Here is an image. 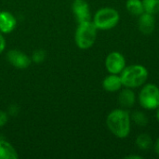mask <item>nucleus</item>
I'll use <instances>...</instances> for the list:
<instances>
[{"mask_svg":"<svg viewBox=\"0 0 159 159\" xmlns=\"http://www.w3.org/2000/svg\"><path fill=\"white\" fill-rule=\"evenodd\" d=\"M106 126L113 135L119 139L127 138L130 133L131 118L129 113L124 108L115 109L106 118Z\"/></svg>","mask_w":159,"mask_h":159,"instance_id":"f257e3e1","label":"nucleus"},{"mask_svg":"<svg viewBox=\"0 0 159 159\" xmlns=\"http://www.w3.org/2000/svg\"><path fill=\"white\" fill-rule=\"evenodd\" d=\"M123 87L129 89H137L143 87L148 79V70L141 64H131L126 66L119 75Z\"/></svg>","mask_w":159,"mask_h":159,"instance_id":"f03ea898","label":"nucleus"},{"mask_svg":"<svg viewBox=\"0 0 159 159\" xmlns=\"http://www.w3.org/2000/svg\"><path fill=\"white\" fill-rule=\"evenodd\" d=\"M97 30L98 29L91 20L78 23L75 34L76 46L80 49H88L91 48L97 38Z\"/></svg>","mask_w":159,"mask_h":159,"instance_id":"7ed1b4c3","label":"nucleus"},{"mask_svg":"<svg viewBox=\"0 0 159 159\" xmlns=\"http://www.w3.org/2000/svg\"><path fill=\"white\" fill-rule=\"evenodd\" d=\"M120 20V15L116 8H100L93 17V23L98 30H110L115 28Z\"/></svg>","mask_w":159,"mask_h":159,"instance_id":"20e7f679","label":"nucleus"},{"mask_svg":"<svg viewBox=\"0 0 159 159\" xmlns=\"http://www.w3.org/2000/svg\"><path fill=\"white\" fill-rule=\"evenodd\" d=\"M139 103L145 110H157L159 107V88L155 84H144L139 93Z\"/></svg>","mask_w":159,"mask_h":159,"instance_id":"39448f33","label":"nucleus"},{"mask_svg":"<svg viewBox=\"0 0 159 159\" xmlns=\"http://www.w3.org/2000/svg\"><path fill=\"white\" fill-rule=\"evenodd\" d=\"M105 68L109 74L120 75L121 72L125 69L126 59L124 55L118 51L110 52L105 59Z\"/></svg>","mask_w":159,"mask_h":159,"instance_id":"423d86ee","label":"nucleus"},{"mask_svg":"<svg viewBox=\"0 0 159 159\" xmlns=\"http://www.w3.org/2000/svg\"><path fill=\"white\" fill-rule=\"evenodd\" d=\"M72 10L78 23L91 20L89 6L86 0H75L72 5Z\"/></svg>","mask_w":159,"mask_h":159,"instance_id":"0eeeda50","label":"nucleus"},{"mask_svg":"<svg viewBox=\"0 0 159 159\" xmlns=\"http://www.w3.org/2000/svg\"><path fill=\"white\" fill-rule=\"evenodd\" d=\"M7 59L11 65L19 69H26L31 64V59L22 51L11 49L7 52Z\"/></svg>","mask_w":159,"mask_h":159,"instance_id":"6e6552de","label":"nucleus"},{"mask_svg":"<svg viewBox=\"0 0 159 159\" xmlns=\"http://www.w3.org/2000/svg\"><path fill=\"white\" fill-rule=\"evenodd\" d=\"M156 27V19L155 15L143 12L138 18V28L143 34L149 35L155 31Z\"/></svg>","mask_w":159,"mask_h":159,"instance_id":"1a4fd4ad","label":"nucleus"},{"mask_svg":"<svg viewBox=\"0 0 159 159\" xmlns=\"http://www.w3.org/2000/svg\"><path fill=\"white\" fill-rule=\"evenodd\" d=\"M118 102L119 105L124 109L132 108L136 102V94L132 89L125 88L119 90L118 95Z\"/></svg>","mask_w":159,"mask_h":159,"instance_id":"9d476101","label":"nucleus"},{"mask_svg":"<svg viewBox=\"0 0 159 159\" xmlns=\"http://www.w3.org/2000/svg\"><path fill=\"white\" fill-rule=\"evenodd\" d=\"M15 17L7 11H0V32L4 34L11 33L16 27Z\"/></svg>","mask_w":159,"mask_h":159,"instance_id":"9b49d317","label":"nucleus"},{"mask_svg":"<svg viewBox=\"0 0 159 159\" xmlns=\"http://www.w3.org/2000/svg\"><path fill=\"white\" fill-rule=\"evenodd\" d=\"M102 88L107 92H116L123 88L122 80L119 75L110 74L102 81Z\"/></svg>","mask_w":159,"mask_h":159,"instance_id":"f8f14e48","label":"nucleus"},{"mask_svg":"<svg viewBox=\"0 0 159 159\" xmlns=\"http://www.w3.org/2000/svg\"><path fill=\"white\" fill-rule=\"evenodd\" d=\"M15 148L4 139H0V159H18Z\"/></svg>","mask_w":159,"mask_h":159,"instance_id":"ddd939ff","label":"nucleus"},{"mask_svg":"<svg viewBox=\"0 0 159 159\" xmlns=\"http://www.w3.org/2000/svg\"><path fill=\"white\" fill-rule=\"evenodd\" d=\"M126 8L129 13L137 17H139L141 14L145 12L142 0H127Z\"/></svg>","mask_w":159,"mask_h":159,"instance_id":"4468645a","label":"nucleus"},{"mask_svg":"<svg viewBox=\"0 0 159 159\" xmlns=\"http://www.w3.org/2000/svg\"><path fill=\"white\" fill-rule=\"evenodd\" d=\"M135 143H136L137 147L141 150H148L153 144L151 136L146 133H143L137 136Z\"/></svg>","mask_w":159,"mask_h":159,"instance_id":"2eb2a0df","label":"nucleus"},{"mask_svg":"<svg viewBox=\"0 0 159 159\" xmlns=\"http://www.w3.org/2000/svg\"><path fill=\"white\" fill-rule=\"evenodd\" d=\"M130 118L136 125L140 127H144L148 124L147 116L143 112H141V111H136L132 113V115L130 116Z\"/></svg>","mask_w":159,"mask_h":159,"instance_id":"dca6fc26","label":"nucleus"},{"mask_svg":"<svg viewBox=\"0 0 159 159\" xmlns=\"http://www.w3.org/2000/svg\"><path fill=\"white\" fill-rule=\"evenodd\" d=\"M144 11L151 13V14H157L159 13V0H142Z\"/></svg>","mask_w":159,"mask_h":159,"instance_id":"f3484780","label":"nucleus"},{"mask_svg":"<svg viewBox=\"0 0 159 159\" xmlns=\"http://www.w3.org/2000/svg\"><path fill=\"white\" fill-rule=\"evenodd\" d=\"M44 59H45V52L43 50L39 49V50H35L34 52V54H33V60L36 63H40L41 61H43Z\"/></svg>","mask_w":159,"mask_h":159,"instance_id":"a211bd4d","label":"nucleus"},{"mask_svg":"<svg viewBox=\"0 0 159 159\" xmlns=\"http://www.w3.org/2000/svg\"><path fill=\"white\" fill-rule=\"evenodd\" d=\"M7 122V115L6 112L0 110V127H3Z\"/></svg>","mask_w":159,"mask_h":159,"instance_id":"6ab92c4d","label":"nucleus"},{"mask_svg":"<svg viewBox=\"0 0 159 159\" xmlns=\"http://www.w3.org/2000/svg\"><path fill=\"white\" fill-rule=\"evenodd\" d=\"M6 48V41H5V38L3 37L2 34H0V54L4 51Z\"/></svg>","mask_w":159,"mask_h":159,"instance_id":"aec40b11","label":"nucleus"},{"mask_svg":"<svg viewBox=\"0 0 159 159\" xmlns=\"http://www.w3.org/2000/svg\"><path fill=\"white\" fill-rule=\"evenodd\" d=\"M126 158L129 159H143V157L142 156H139V155H129V156H127Z\"/></svg>","mask_w":159,"mask_h":159,"instance_id":"412c9836","label":"nucleus"},{"mask_svg":"<svg viewBox=\"0 0 159 159\" xmlns=\"http://www.w3.org/2000/svg\"><path fill=\"white\" fill-rule=\"evenodd\" d=\"M154 148H155V152H156V154H157V156H159V137L157 138V142H156V143H155Z\"/></svg>","mask_w":159,"mask_h":159,"instance_id":"4be33fe9","label":"nucleus"},{"mask_svg":"<svg viewBox=\"0 0 159 159\" xmlns=\"http://www.w3.org/2000/svg\"><path fill=\"white\" fill-rule=\"evenodd\" d=\"M157 121L159 122V107L157 109Z\"/></svg>","mask_w":159,"mask_h":159,"instance_id":"5701e85b","label":"nucleus"}]
</instances>
